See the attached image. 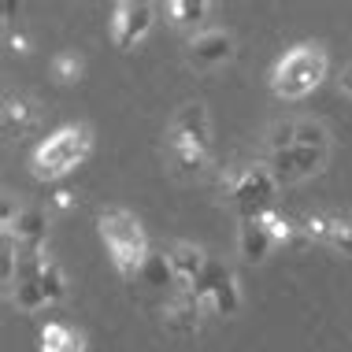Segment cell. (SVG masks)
Wrapping results in <instances>:
<instances>
[{
	"instance_id": "cell-1",
	"label": "cell",
	"mask_w": 352,
	"mask_h": 352,
	"mask_svg": "<svg viewBox=\"0 0 352 352\" xmlns=\"http://www.w3.org/2000/svg\"><path fill=\"white\" fill-rule=\"evenodd\" d=\"M97 234L108 249L111 263L122 278H141V267L148 260V237H145V226L134 212L126 208H100L97 212Z\"/></svg>"
},
{
	"instance_id": "cell-2",
	"label": "cell",
	"mask_w": 352,
	"mask_h": 352,
	"mask_svg": "<svg viewBox=\"0 0 352 352\" xmlns=\"http://www.w3.org/2000/svg\"><path fill=\"white\" fill-rule=\"evenodd\" d=\"M93 152V130L82 126V122H71V126L52 130L41 145L34 148V178L37 182H60L67 178L74 167H82Z\"/></svg>"
},
{
	"instance_id": "cell-3",
	"label": "cell",
	"mask_w": 352,
	"mask_h": 352,
	"mask_svg": "<svg viewBox=\"0 0 352 352\" xmlns=\"http://www.w3.org/2000/svg\"><path fill=\"white\" fill-rule=\"evenodd\" d=\"M327 52L322 45H297L274 63L271 71V93L278 100H300L308 93H316L322 78H327Z\"/></svg>"
},
{
	"instance_id": "cell-4",
	"label": "cell",
	"mask_w": 352,
	"mask_h": 352,
	"mask_svg": "<svg viewBox=\"0 0 352 352\" xmlns=\"http://www.w3.org/2000/svg\"><path fill=\"white\" fill-rule=\"evenodd\" d=\"M274 193H278V178L271 175L267 164H249L230 178V204L241 219H256L260 212H267Z\"/></svg>"
},
{
	"instance_id": "cell-5",
	"label": "cell",
	"mask_w": 352,
	"mask_h": 352,
	"mask_svg": "<svg viewBox=\"0 0 352 352\" xmlns=\"http://www.w3.org/2000/svg\"><path fill=\"white\" fill-rule=\"evenodd\" d=\"M197 297L204 300V308H212L215 316H237L241 311V285H237V274L226 267V263L212 260L204 271V278L197 282Z\"/></svg>"
},
{
	"instance_id": "cell-6",
	"label": "cell",
	"mask_w": 352,
	"mask_h": 352,
	"mask_svg": "<svg viewBox=\"0 0 352 352\" xmlns=\"http://www.w3.org/2000/svg\"><path fill=\"white\" fill-rule=\"evenodd\" d=\"M156 23V8L145 4V0H122L116 4V12L108 19V34H111V45L122 52H130L134 45H141Z\"/></svg>"
},
{
	"instance_id": "cell-7",
	"label": "cell",
	"mask_w": 352,
	"mask_h": 352,
	"mask_svg": "<svg viewBox=\"0 0 352 352\" xmlns=\"http://www.w3.org/2000/svg\"><path fill=\"white\" fill-rule=\"evenodd\" d=\"M212 145V119L201 100H189L175 111L167 126V148H208Z\"/></svg>"
},
{
	"instance_id": "cell-8",
	"label": "cell",
	"mask_w": 352,
	"mask_h": 352,
	"mask_svg": "<svg viewBox=\"0 0 352 352\" xmlns=\"http://www.w3.org/2000/svg\"><path fill=\"white\" fill-rule=\"evenodd\" d=\"M327 152L330 148H304V145H293L285 152H271V175L282 182H300V178H311L327 167Z\"/></svg>"
},
{
	"instance_id": "cell-9",
	"label": "cell",
	"mask_w": 352,
	"mask_h": 352,
	"mask_svg": "<svg viewBox=\"0 0 352 352\" xmlns=\"http://www.w3.org/2000/svg\"><path fill=\"white\" fill-rule=\"evenodd\" d=\"M230 56H234V37L226 30L193 34V41H189V49H186L189 67H197V71H212V67H219V63H226Z\"/></svg>"
},
{
	"instance_id": "cell-10",
	"label": "cell",
	"mask_w": 352,
	"mask_h": 352,
	"mask_svg": "<svg viewBox=\"0 0 352 352\" xmlns=\"http://www.w3.org/2000/svg\"><path fill=\"white\" fill-rule=\"evenodd\" d=\"M170 267H175V278H178V289H197V282L204 278L208 263H212V256H208L201 245H189V241H178L175 249L167 252Z\"/></svg>"
},
{
	"instance_id": "cell-11",
	"label": "cell",
	"mask_w": 352,
	"mask_h": 352,
	"mask_svg": "<svg viewBox=\"0 0 352 352\" xmlns=\"http://www.w3.org/2000/svg\"><path fill=\"white\" fill-rule=\"evenodd\" d=\"M201 311H204V300L197 297L193 289H178L175 297L164 304V322L175 334H197V330H201Z\"/></svg>"
},
{
	"instance_id": "cell-12",
	"label": "cell",
	"mask_w": 352,
	"mask_h": 352,
	"mask_svg": "<svg viewBox=\"0 0 352 352\" xmlns=\"http://www.w3.org/2000/svg\"><path fill=\"white\" fill-rule=\"evenodd\" d=\"M4 234H15L19 249L45 252V241H49V212H45V208H19L15 226Z\"/></svg>"
},
{
	"instance_id": "cell-13",
	"label": "cell",
	"mask_w": 352,
	"mask_h": 352,
	"mask_svg": "<svg viewBox=\"0 0 352 352\" xmlns=\"http://www.w3.org/2000/svg\"><path fill=\"white\" fill-rule=\"evenodd\" d=\"M274 241L271 234L260 226V219H241V226H237V252H241L245 263H263L271 256Z\"/></svg>"
},
{
	"instance_id": "cell-14",
	"label": "cell",
	"mask_w": 352,
	"mask_h": 352,
	"mask_svg": "<svg viewBox=\"0 0 352 352\" xmlns=\"http://www.w3.org/2000/svg\"><path fill=\"white\" fill-rule=\"evenodd\" d=\"M164 12H167V19H170L175 26L197 30V26L208 19V12H212V4H208V0H167Z\"/></svg>"
},
{
	"instance_id": "cell-15",
	"label": "cell",
	"mask_w": 352,
	"mask_h": 352,
	"mask_svg": "<svg viewBox=\"0 0 352 352\" xmlns=\"http://www.w3.org/2000/svg\"><path fill=\"white\" fill-rule=\"evenodd\" d=\"M37 122V108L30 97H8L4 100V130L8 134H26Z\"/></svg>"
},
{
	"instance_id": "cell-16",
	"label": "cell",
	"mask_w": 352,
	"mask_h": 352,
	"mask_svg": "<svg viewBox=\"0 0 352 352\" xmlns=\"http://www.w3.org/2000/svg\"><path fill=\"white\" fill-rule=\"evenodd\" d=\"M141 282H145V285H156V289H170V285L178 289V278H175V267H170L167 252H164V256H160V252L148 256L145 267H141Z\"/></svg>"
},
{
	"instance_id": "cell-17",
	"label": "cell",
	"mask_w": 352,
	"mask_h": 352,
	"mask_svg": "<svg viewBox=\"0 0 352 352\" xmlns=\"http://www.w3.org/2000/svg\"><path fill=\"white\" fill-rule=\"evenodd\" d=\"M49 71H52V78L60 82V85H74V82H82V74H85V60H82L78 52L63 49V52L52 56Z\"/></svg>"
},
{
	"instance_id": "cell-18",
	"label": "cell",
	"mask_w": 352,
	"mask_h": 352,
	"mask_svg": "<svg viewBox=\"0 0 352 352\" xmlns=\"http://www.w3.org/2000/svg\"><path fill=\"white\" fill-rule=\"evenodd\" d=\"M74 334H78V330L67 327L63 319H49L41 327V334H37V341H41V352H63L74 341Z\"/></svg>"
},
{
	"instance_id": "cell-19",
	"label": "cell",
	"mask_w": 352,
	"mask_h": 352,
	"mask_svg": "<svg viewBox=\"0 0 352 352\" xmlns=\"http://www.w3.org/2000/svg\"><path fill=\"white\" fill-rule=\"evenodd\" d=\"M12 304L19 311H26V316H34V311L49 308V297H45L41 282H19L12 289Z\"/></svg>"
},
{
	"instance_id": "cell-20",
	"label": "cell",
	"mask_w": 352,
	"mask_h": 352,
	"mask_svg": "<svg viewBox=\"0 0 352 352\" xmlns=\"http://www.w3.org/2000/svg\"><path fill=\"white\" fill-rule=\"evenodd\" d=\"M41 289H45V297H49V304H60L63 297H67V274H63V267L56 260L45 263V271H41Z\"/></svg>"
},
{
	"instance_id": "cell-21",
	"label": "cell",
	"mask_w": 352,
	"mask_h": 352,
	"mask_svg": "<svg viewBox=\"0 0 352 352\" xmlns=\"http://www.w3.org/2000/svg\"><path fill=\"white\" fill-rule=\"evenodd\" d=\"M256 219H260V226L271 234V241H274V245H285V241H293V234H297V226H293L285 215H278L274 208H267V212H260Z\"/></svg>"
},
{
	"instance_id": "cell-22",
	"label": "cell",
	"mask_w": 352,
	"mask_h": 352,
	"mask_svg": "<svg viewBox=\"0 0 352 352\" xmlns=\"http://www.w3.org/2000/svg\"><path fill=\"white\" fill-rule=\"evenodd\" d=\"M15 267H19V241L15 234H0V282L8 289L15 285Z\"/></svg>"
},
{
	"instance_id": "cell-23",
	"label": "cell",
	"mask_w": 352,
	"mask_h": 352,
	"mask_svg": "<svg viewBox=\"0 0 352 352\" xmlns=\"http://www.w3.org/2000/svg\"><path fill=\"white\" fill-rule=\"evenodd\" d=\"M327 245L334 249L338 256H345V260H352V219L345 215H334V223H330V237Z\"/></svg>"
},
{
	"instance_id": "cell-24",
	"label": "cell",
	"mask_w": 352,
	"mask_h": 352,
	"mask_svg": "<svg viewBox=\"0 0 352 352\" xmlns=\"http://www.w3.org/2000/svg\"><path fill=\"white\" fill-rule=\"evenodd\" d=\"M167 152L182 175H201L208 167V148H167Z\"/></svg>"
},
{
	"instance_id": "cell-25",
	"label": "cell",
	"mask_w": 352,
	"mask_h": 352,
	"mask_svg": "<svg viewBox=\"0 0 352 352\" xmlns=\"http://www.w3.org/2000/svg\"><path fill=\"white\" fill-rule=\"evenodd\" d=\"M297 145H304V148H330L327 126L316 122V119H300L297 122Z\"/></svg>"
},
{
	"instance_id": "cell-26",
	"label": "cell",
	"mask_w": 352,
	"mask_h": 352,
	"mask_svg": "<svg viewBox=\"0 0 352 352\" xmlns=\"http://www.w3.org/2000/svg\"><path fill=\"white\" fill-rule=\"evenodd\" d=\"M297 145V122H278L271 130V152H285Z\"/></svg>"
},
{
	"instance_id": "cell-27",
	"label": "cell",
	"mask_w": 352,
	"mask_h": 352,
	"mask_svg": "<svg viewBox=\"0 0 352 352\" xmlns=\"http://www.w3.org/2000/svg\"><path fill=\"white\" fill-rule=\"evenodd\" d=\"M330 223H334V215H308V219H304V234H308L311 241H322V245H327Z\"/></svg>"
},
{
	"instance_id": "cell-28",
	"label": "cell",
	"mask_w": 352,
	"mask_h": 352,
	"mask_svg": "<svg viewBox=\"0 0 352 352\" xmlns=\"http://www.w3.org/2000/svg\"><path fill=\"white\" fill-rule=\"evenodd\" d=\"M71 204H74V193H71V189H56V193H52V208H60V212H67Z\"/></svg>"
},
{
	"instance_id": "cell-29",
	"label": "cell",
	"mask_w": 352,
	"mask_h": 352,
	"mask_svg": "<svg viewBox=\"0 0 352 352\" xmlns=\"http://www.w3.org/2000/svg\"><path fill=\"white\" fill-rule=\"evenodd\" d=\"M8 45H12V52H19V56L30 52V41H26L23 34H12V37H8Z\"/></svg>"
},
{
	"instance_id": "cell-30",
	"label": "cell",
	"mask_w": 352,
	"mask_h": 352,
	"mask_svg": "<svg viewBox=\"0 0 352 352\" xmlns=\"http://www.w3.org/2000/svg\"><path fill=\"white\" fill-rule=\"evenodd\" d=\"M0 15H4V23H12V15H15V0H4V4H0Z\"/></svg>"
},
{
	"instance_id": "cell-31",
	"label": "cell",
	"mask_w": 352,
	"mask_h": 352,
	"mask_svg": "<svg viewBox=\"0 0 352 352\" xmlns=\"http://www.w3.org/2000/svg\"><path fill=\"white\" fill-rule=\"evenodd\" d=\"M341 89L352 97V67H345V74H341Z\"/></svg>"
}]
</instances>
